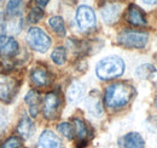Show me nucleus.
Instances as JSON below:
<instances>
[{"mask_svg": "<svg viewBox=\"0 0 157 148\" xmlns=\"http://www.w3.org/2000/svg\"><path fill=\"white\" fill-rule=\"evenodd\" d=\"M134 93L133 86L124 83H115L106 88L104 101L106 107L111 109H118L129 103Z\"/></svg>", "mask_w": 157, "mask_h": 148, "instance_id": "1", "label": "nucleus"}, {"mask_svg": "<svg viewBox=\"0 0 157 148\" xmlns=\"http://www.w3.org/2000/svg\"><path fill=\"white\" fill-rule=\"evenodd\" d=\"M124 72V62L117 56L105 57L99 61L96 67V74L101 80H111L121 76Z\"/></svg>", "mask_w": 157, "mask_h": 148, "instance_id": "2", "label": "nucleus"}, {"mask_svg": "<svg viewBox=\"0 0 157 148\" xmlns=\"http://www.w3.org/2000/svg\"><path fill=\"white\" fill-rule=\"evenodd\" d=\"M27 41L29 46L38 51V52H46L51 46V38L39 27H32L27 33Z\"/></svg>", "mask_w": 157, "mask_h": 148, "instance_id": "3", "label": "nucleus"}, {"mask_svg": "<svg viewBox=\"0 0 157 148\" xmlns=\"http://www.w3.org/2000/svg\"><path fill=\"white\" fill-rule=\"evenodd\" d=\"M147 33L136 31H123L117 37L118 43L128 49H144L147 44Z\"/></svg>", "mask_w": 157, "mask_h": 148, "instance_id": "4", "label": "nucleus"}, {"mask_svg": "<svg viewBox=\"0 0 157 148\" xmlns=\"http://www.w3.org/2000/svg\"><path fill=\"white\" fill-rule=\"evenodd\" d=\"M76 22L78 28L83 32H88L96 27L97 18L92 7L87 5H81L76 11Z\"/></svg>", "mask_w": 157, "mask_h": 148, "instance_id": "5", "label": "nucleus"}, {"mask_svg": "<svg viewBox=\"0 0 157 148\" xmlns=\"http://www.w3.org/2000/svg\"><path fill=\"white\" fill-rule=\"evenodd\" d=\"M60 106V98L57 93L50 92L47 93L42 102V113L46 119H55L57 118V114Z\"/></svg>", "mask_w": 157, "mask_h": 148, "instance_id": "6", "label": "nucleus"}, {"mask_svg": "<svg viewBox=\"0 0 157 148\" xmlns=\"http://www.w3.org/2000/svg\"><path fill=\"white\" fill-rule=\"evenodd\" d=\"M36 148H64L58 136L50 130L44 131L38 140Z\"/></svg>", "mask_w": 157, "mask_h": 148, "instance_id": "7", "label": "nucleus"}, {"mask_svg": "<svg viewBox=\"0 0 157 148\" xmlns=\"http://www.w3.org/2000/svg\"><path fill=\"white\" fill-rule=\"evenodd\" d=\"M121 11H122V6L120 4L116 2H113V4H106L100 14H101V17L104 19L105 23L108 24H114L116 23L120 18V15H121Z\"/></svg>", "mask_w": 157, "mask_h": 148, "instance_id": "8", "label": "nucleus"}, {"mask_svg": "<svg viewBox=\"0 0 157 148\" xmlns=\"http://www.w3.org/2000/svg\"><path fill=\"white\" fill-rule=\"evenodd\" d=\"M118 145L121 148H145V142L138 132H129L120 138Z\"/></svg>", "mask_w": 157, "mask_h": 148, "instance_id": "9", "label": "nucleus"}, {"mask_svg": "<svg viewBox=\"0 0 157 148\" xmlns=\"http://www.w3.org/2000/svg\"><path fill=\"white\" fill-rule=\"evenodd\" d=\"M127 21L136 27H143L146 24V18L144 12L138 7L137 5H131L127 11Z\"/></svg>", "mask_w": 157, "mask_h": 148, "instance_id": "10", "label": "nucleus"}, {"mask_svg": "<svg viewBox=\"0 0 157 148\" xmlns=\"http://www.w3.org/2000/svg\"><path fill=\"white\" fill-rule=\"evenodd\" d=\"M73 125L75 129V135L78 137V147L82 148L86 147L87 145V136H88V130L85 124V121H82L78 118H74L73 120Z\"/></svg>", "mask_w": 157, "mask_h": 148, "instance_id": "11", "label": "nucleus"}, {"mask_svg": "<svg viewBox=\"0 0 157 148\" xmlns=\"http://www.w3.org/2000/svg\"><path fill=\"white\" fill-rule=\"evenodd\" d=\"M18 43L13 38H6L0 43V55L2 57H13L18 54Z\"/></svg>", "mask_w": 157, "mask_h": 148, "instance_id": "12", "label": "nucleus"}, {"mask_svg": "<svg viewBox=\"0 0 157 148\" xmlns=\"http://www.w3.org/2000/svg\"><path fill=\"white\" fill-rule=\"evenodd\" d=\"M30 79H32V83L39 88L46 86L50 83V75L47 73V71L44 69L42 67H35L34 69H32Z\"/></svg>", "mask_w": 157, "mask_h": 148, "instance_id": "13", "label": "nucleus"}, {"mask_svg": "<svg viewBox=\"0 0 157 148\" xmlns=\"http://www.w3.org/2000/svg\"><path fill=\"white\" fill-rule=\"evenodd\" d=\"M83 95H85V88H83L82 83H80V81L71 83V85L68 89V93H67L69 102L73 105H76L82 100Z\"/></svg>", "mask_w": 157, "mask_h": 148, "instance_id": "14", "label": "nucleus"}, {"mask_svg": "<svg viewBox=\"0 0 157 148\" xmlns=\"http://www.w3.org/2000/svg\"><path fill=\"white\" fill-rule=\"evenodd\" d=\"M16 89L17 88L15 86V81H12V80L0 81V100H2L5 102H10L13 98Z\"/></svg>", "mask_w": 157, "mask_h": 148, "instance_id": "15", "label": "nucleus"}, {"mask_svg": "<svg viewBox=\"0 0 157 148\" xmlns=\"http://www.w3.org/2000/svg\"><path fill=\"white\" fill-rule=\"evenodd\" d=\"M25 103L29 106V113L30 117L35 118L39 113V105H40V96L34 90H30L25 95Z\"/></svg>", "mask_w": 157, "mask_h": 148, "instance_id": "16", "label": "nucleus"}, {"mask_svg": "<svg viewBox=\"0 0 157 148\" xmlns=\"http://www.w3.org/2000/svg\"><path fill=\"white\" fill-rule=\"evenodd\" d=\"M17 131L20 134V136L22 138H29L32 132L34 131V124L32 121V119L29 117H23L18 123V126H17Z\"/></svg>", "mask_w": 157, "mask_h": 148, "instance_id": "17", "label": "nucleus"}, {"mask_svg": "<svg viewBox=\"0 0 157 148\" xmlns=\"http://www.w3.org/2000/svg\"><path fill=\"white\" fill-rule=\"evenodd\" d=\"M86 106L87 109L90 111L91 114H93L94 117H100L103 113V106H101V101L99 98V96H93V93H91L86 101Z\"/></svg>", "mask_w": 157, "mask_h": 148, "instance_id": "18", "label": "nucleus"}, {"mask_svg": "<svg viewBox=\"0 0 157 148\" xmlns=\"http://www.w3.org/2000/svg\"><path fill=\"white\" fill-rule=\"evenodd\" d=\"M23 0H9L6 5V14L10 17H17L21 16L22 10H23Z\"/></svg>", "mask_w": 157, "mask_h": 148, "instance_id": "19", "label": "nucleus"}, {"mask_svg": "<svg viewBox=\"0 0 157 148\" xmlns=\"http://www.w3.org/2000/svg\"><path fill=\"white\" fill-rule=\"evenodd\" d=\"M155 72H156V68L152 64L145 63V64H141L140 67H138V69L136 71V75L139 79H150L155 74Z\"/></svg>", "mask_w": 157, "mask_h": 148, "instance_id": "20", "label": "nucleus"}, {"mask_svg": "<svg viewBox=\"0 0 157 148\" xmlns=\"http://www.w3.org/2000/svg\"><path fill=\"white\" fill-rule=\"evenodd\" d=\"M50 27L58 34V35H65V24L60 16H53L48 19Z\"/></svg>", "mask_w": 157, "mask_h": 148, "instance_id": "21", "label": "nucleus"}, {"mask_svg": "<svg viewBox=\"0 0 157 148\" xmlns=\"http://www.w3.org/2000/svg\"><path fill=\"white\" fill-rule=\"evenodd\" d=\"M51 58H52V61H53L56 64H58V66L64 64V63H65V60H67V51H65V49L62 47V46L56 47V49L52 51V54H51Z\"/></svg>", "mask_w": 157, "mask_h": 148, "instance_id": "22", "label": "nucleus"}, {"mask_svg": "<svg viewBox=\"0 0 157 148\" xmlns=\"http://www.w3.org/2000/svg\"><path fill=\"white\" fill-rule=\"evenodd\" d=\"M58 130L63 136H65V137L69 138V140L74 138V136H75L74 125H71V124H69V123H60L58 125Z\"/></svg>", "mask_w": 157, "mask_h": 148, "instance_id": "23", "label": "nucleus"}, {"mask_svg": "<svg viewBox=\"0 0 157 148\" xmlns=\"http://www.w3.org/2000/svg\"><path fill=\"white\" fill-rule=\"evenodd\" d=\"M42 17H44V11H42L40 7H33V9L30 10L29 15H28V19H29V22H32V23L39 22Z\"/></svg>", "mask_w": 157, "mask_h": 148, "instance_id": "24", "label": "nucleus"}, {"mask_svg": "<svg viewBox=\"0 0 157 148\" xmlns=\"http://www.w3.org/2000/svg\"><path fill=\"white\" fill-rule=\"evenodd\" d=\"M21 146H22L21 138L16 137V136H11V137H9V138L4 142L2 148H20Z\"/></svg>", "mask_w": 157, "mask_h": 148, "instance_id": "25", "label": "nucleus"}, {"mask_svg": "<svg viewBox=\"0 0 157 148\" xmlns=\"http://www.w3.org/2000/svg\"><path fill=\"white\" fill-rule=\"evenodd\" d=\"M5 33H6V23H5V19H4V15L0 12V43L6 39Z\"/></svg>", "mask_w": 157, "mask_h": 148, "instance_id": "26", "label": "nucleus"}, {"mask_svg": "<svg viewBox=\"0 0 157 148\" xmlns=\"http://www.w3.org/2000/svg\"><path fill=\"white\" fill-rule=\"evenodd\" d=\"M35 1H36V4L39 5L40 7H44V6H46L48 4L50 0H35Z\"/></svg>", "mask_w": 157, "mask_h": 148, "instance_id": "27", "label": "nucleus"}, {"mask_svg": "<svg viewBox=\"0 0 157 148\" xmlns=\"http://www.w3.org/2000/svg\"><path fill=\"white\" fill-rule=\"evenodd\" d=\"M145 4H147V5H155L157 4V0H143Z\"/></svg>", "mask_w": 157, "mask_h": 148, "instance_id": "28", "label": "nucleus"}, {"mask_svg": "<svg viewBox=\"0 0 157 148\" xmlns=\"http://www.w3.org/2000/svg\"><path fill=\"white\" fill-rule=\"evenodd\" d=\"M4 128H5V123H4L2 117H0V134H1V131L4 130Z\"/></svg>", "mask_w": 157, "mask_h": 148, "instance_id": "29", "label": "nucleus"}, {"mask_svg": "<svg viewBox=\"0 0 157 148\" xmlns=\"http://www.w3.org/2000/svg\"><path fill=\"white\" fill-rule=\"evenodd\" d=\"M156 107H157V101H156Z\"/></svg>", "mask_w": 157, "mask_h": 148, "instance_id": "30", "label": "nucleus"}]
</instances>
